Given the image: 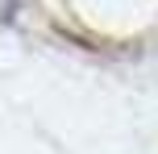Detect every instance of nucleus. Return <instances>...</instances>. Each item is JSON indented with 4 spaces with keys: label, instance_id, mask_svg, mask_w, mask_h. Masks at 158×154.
I'll list each match as a JSON object with an SVG mask.
<instances>
[{
    "label": "nucleus",
    "instance_id": "obj_1",
    "mask_svg": "<svg viewBox=\"0 0 158 154\" xmlns=\"http://www.w3.org/2000/svg\"><path fill=\"white\" fill-rule=\"evenodd\" d=\"M13 13H17V0H0V25H4Z\"/></svg>",
    "mask_w": 158,
    "mask_h": 154
}]
</instances>
